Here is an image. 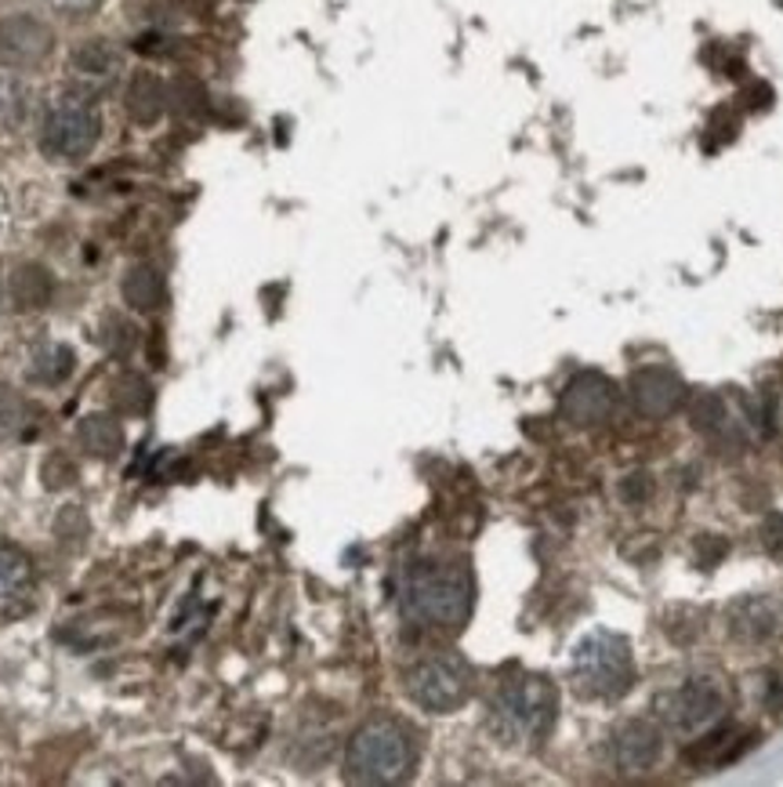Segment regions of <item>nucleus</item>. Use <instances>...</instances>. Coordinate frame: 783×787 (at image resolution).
I'll return each instance as SVG.
<instances>
[{
  "label": "nucleus",
  "instance_id": "f257e3e1",
  "mask_svg": "<svg viewBox=\"0 0 783 787\" xmlns=\"http://www.w3.org/2000/svg\"><path fill=\"white\" fill-rule=\"evenodd\" d=\"M399 610L418 628L457 632L472 617V577L443 563L410 566L399 580Z\"/></svg>",
  "mask_w": 783,
  "mask_h": 787
},
{
  "label": "nucleus",
  "instance_id": "f03ea898",
  "mask_svg": "<svg viewBox=\"0 0 783 787\" xmlns=\"http://www.w3.org/2000/svg\"><path fill=\"white\" fill-rule=\"evenodd\" d=\"M418 765V748L396 719L363 722L345 751V776L352 784H399Z\"/></svg>",
  "mask_w": 783,
  "mask_h": 787
},
{
  "label": "nucleus",
  "instance_id": "7ed1b4c3",
  "mask_svg": "<svg viewBox=\"0 0 783 787\" xmlns=\"http://www.w3.org/2000/svg\"><path fill=\"white\" fill-rule=\"evenodd\" d=\"M559 715V694L548 678L522 675L508 678L489 700V722L497 737L508 744H537L551 733Z\"/></svg>",
  "mask_w": 783,
  "mask_h": 787
},
{
  "label": "nucleus",
  "instance_id": "20e7f679",
  "mask_svg": "<svg viewBox=\"0 0 783 787\" xmlns=\"http://www.w3.org/2000/svg\"><path fill=\"white\" fill-rule=\"evenodd\" d=\"M573 689L592 700H620L635 686V661L624 635L592 632L576 642L570 661Z\"/></svg>",
  "mask_w": 783,
  "mask_h": 787
},
{
  "label": "nucleus",
  "instance_id": "39448f33",
  "mask_svg": "<svg viewBox=\"0 0 783 787\" xmlns=\"http://www.w3.org/2000/svg\"><path fill=\"white\" fill-rule=\"evenodd\" d=\"M725 689L718 678L693 675L674 689H663L657 697V719L660 726L674 733V737H700V733L714 729L725 715Z\"/></svg>",
  "mask_w": 783,
  "mask_h": 787
},
{
  "label": "nucleus",
  "instance_id": "423d86ee",
  "mask_svg": "<svg viewBox=\"0 0 783 787\" xmlns=\"http://www.w3.org/2000/svg\"><path fill=\"white\" fill-rule=\"evenodd\" d=\"M407 694L413 704L432 715H450L472 694V667L453 653L428 657L407 675Z\"/></svg>",
  "mask_w": 783,
  "mask_h": 787
},
{
  "label": "nucleus",
  "instance_id": "0eeeda50",
  "mask_svg": "<svg viewBox=\"0 0 783 787\" xmlns=\"http://www.w3.org/2000/svg\"><path fill=\"white\" fill-rule=\"evenodd\" d=\"M102 116L87 99L54 102L40 127V149L54 160H80L98 146Z\"/></svg>",
  "mask_w": 783,
  "mask_h": 787
},
{
  "label": "nucleus",
  "instance_id": "6e6552de",
  "mask_svg": "<svg viewBox=\"0 0 783 787\" xmlns=\"http://www.w3.org/2000/svg\"><path fill=\"white\" fill-rule=\"evenodd\" d=\"M617 411V385L606 374L584 371L576 374L559 396V414L573 428H598Z\"/></svg>",
  "mask_w": 783,
  "mask_h": 787
},
{
  "label": "nucleus",
  "instance_id": "1a4fd4ad",
  "mask_svg": "<svg viewBox=\"0 0 783 787\" xmlns=\"http://www.w3.org/2000/svg\"><path fill=\"white\" fill-rule=\"evenodd\" d=\"M613 765L624 776L649 773L663 754V729L649 719H627L624 726L613 733Z\"/></svg>",
  "mask_w": 783,
  "mask_h": 787
},
{
  "label": "nucleus",
  "instance_id": "9d476101",
  "mask_svg": "<svg viewBox=\"0 0 783 787\" xmlns=\"http://www.w3.org/2000/svg\"><path fill=\"white\" fill-rule=\"evenodd\" d=\"M631 403L646 417H668L685 403V382L671 366H642L631 374Z\"/></svg>",
  "mask_w": 783,
  "mask_h": 787
},
{
  "label": "nucleus",
  "instance_id": "9b49d317",
  "mask_svg": "<svg viewBox=\"0 0 783 787\" xmlns=\"http://www.w3.org/2000/svg\"><path fill=\"white\" fill-rule=\"evenodd\" d=\"M725 628L733 632V639H739V642L761 646L783 632V607L769 596H744V599L729 602Z\"/></svg>",
  "mask_w": 783,
  "mask_h": 787
},
{
  "label": "nucleus",
  "instance_id": "f8f14e48",
  "mask_svg": "<svg viewBox=\"0 0 783 787\" xmlns=\"http://www.w3.org/2000/svg\"><path fill=\"white\" fill-rule=\"evenodd\" d=\"M51 29L33 15L0 18V62L8 66H37L51 51Z\"/></svg>",
  "mask_w": 783,
  "mask_h": 787
},
{
  "label": "nucleus",
  "instance_id": "ddd939ff",
  "mask_svg": "<svg viewBox=\"0 0 783 787\" xmlns=\"http://www.w3.org/2000/svg\"><path fill=\"white\" fill-rule=\"evenodd\" d=\"M37 574H33L29 555L18 545L0 541V613H15L29 602Z\"/></svg>",
  "mask_w": 783,
  "mask_h": 787
},
{
  "label": "nucleus",
  "instance_id": "4468645a",
  "mask_svg": "<svg viewBox=\"0 0 783 787\" xmlns=\"http://www.w3.org/2000/svg\"><path fill=\"white\" fill-rule=\"evenodd\" d=\"M124 102H127L130 121L149 127V124L160 121L163 110H167V88H163V80L157 77V73H135L127 84Z\"/></svg>",
  "mask_w": 783,
  "mask_h": 787
},
{
  "label": "nucleus",
  "instance_id": "2eb2a0df",
  "mask_svg": "<svg viewBox=\"0 0 783 787\" xmlns=\"http://www.w3.org/2000/svg\"><path fill=\"white\" fill-rule=\"evenodd\" d=\"M76 439L91 458H116L124 450V425L113 414H87L76 425Z\"/></svg>",
  "mask_w": 783,
  "mask_h": 787
},
{
  "label": "nucleus",
  "instance_id": "dca6fc26",
  "mask_svg": "<svg viewBox=\"0 0 783 787\" xmlns=\"http://www.w3.org/2000/svg\"><path fill=\"white\" fill-rule=\"evenodd\" d=\"M124 301L138 312H157L167 301V284L152 265H130L124 276Z\"/></svg>",
  "mask_w": 783,
  "mask_h": 787
},
{
  "label": "nucleus",
  "instance_id": "f3484780",
  "mask_svg": "<svg viewBox=\"0 0 783 787\" xmlns=\"http://www.w3.org/2000/svg\"><path fill=\"white\" fill-rule=\"evenodd\" d=\"M11 295L22 309H44L51 301V276L40 265H22L11 276Z\"/></svg>",
  "mask_w": 783,
  "mask_h": 787
},
{
  "label": "nucleus",
  "instance_id": "a211bd4d",
  "mask_svg": "<svg viewBox=\"0 0 783 787\" xmlns=\"http://www.w3.org/2000/svg\"><path fill=\"white\" fill-rule=\"evenodd\" d=\"M109 403H113L120 414H146L152 403V388L146 377L120 374L116 382L109 385Z\"/></svg>",
  "mask_w": 783,
  "mask_h": 787
},
{
  "label": "nucleus",
  "instance_id": "6ab92c4d",
  "mask_svg": "<svg viewBox=\"0 0 783 787\" xmlns=\"http://www.w3.org/2000/svg\"><path fill=\"white\" fill-rule=\"evenodd\" d=\"M120 66V55L105 40H87V45L73 48V70L84 77H113Z\"/></svg>",
  "mask_w": 783,
  "mask_h": 787
},
{
  "label": "nucleus",
  "instance_id": "aec40b11",
  "mask_svg": "<svg viewBox=\"0 0 783 787\" xmlns=\"http://www.w3.org/2000/svg\"><path fill=\"white\" fill-rule=\"evenodd\" d=\"M73 371V352L65 349V345H48L40 355H37V366H33V377L44 385H54L62 382L65 374Z\"/></svg>",
  "mask_w": 783,
  "mask_h": 787
},
{
  "label": "nucleus",
  "instance_id": "412c9836",
  "mask_svg": "<svg viewBox=\"0 0 783 787\" xmlns=\"http://www.w3.org/2000/svg\"><path fill=\"white\" fill-rule=\"evenodd\" d=\"M22 422H26V403H22L11 388L0 385V439L15 436Z\"/></svg>",
  "mask_w": 783,
  "mask_h": 787
},
{
  "label": "nucleus",
  "instance_id": "4be33fe9",
  "mask_svg": "<svg viewBox=\"0 0 783 787\" xmlns=\"http://www.w3.org/2000/svg\"><path fill=\"white\" fill-rule=\"evenodd\" d=\"M649 494H652V479L646 476V472H631L627 479H620V498H624L627 504L649 501Z\"/></svg>",
  "mask_w": 783,
  "mask_h": 787
},
{
  "label": "nucleus",
  "instance_id": "5701e85b",
  "mask_svg": "<svg viewBox=\"0 0 783 787\" xmlns=\"http://www.w3.org/2000/svg\"><path fill=\"white\" fill-rule=\"evenodd\" d=\"M725 552H729V545L722 541V537H700V541H696V563H700L704 570H714L718 563H722L725 559Z\"/></svg>",
  "mask_w": 783,
  "mask_h": 787
},
{
  "label": "nucleus",
  "instance_id": "b1692460",
  "mask_svg": "<svg viewBox=\"0 0 783 787\" xmlns=\"http://www.w3.org/2000/svg\"><path fill=\"white\" fill-rule=\"evenodd\" d=\"M758 537L766 552H783V512H769L766 520H761Z\"/></svg>",
  "mask_w": 783,
  "mask_h": 787
},
{
  "label": "nucleus",
  "instance_id": "393cba45",
  "mask_svg": "<svg viewBox=\"0 0 783 787\" xmlns=\"http://www.w3.org/2000/svg\"><path fill=\"white\" fill-rule=\"evenodd\" d=\"M109 327H113L116 334H109L105 330V345H109V352H116V355H127L130 352V345H135V327L124 320H109Z\"/></svg>",
  "mask_w": 783,
  "mask_h": 787
},
{
  "label": "nucleus",
  "instance_id": "a878e982",
  "mask_svg": "<svg viewBox=\"0 0 783 787\" xmlns=\"http://www.w3.org/2000/svg\"><path fill=\"white\" fill-rule=\"evenodd\" d=\"M51 4L65 15H87V12H95L102 0H51Z\"/></svg>",
  "mask_w": 783,
  "mask_h": 787
}]
</instances>
